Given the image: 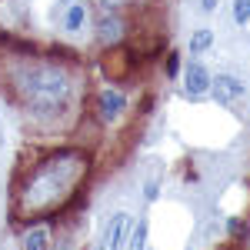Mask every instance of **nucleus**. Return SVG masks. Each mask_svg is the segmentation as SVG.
Returning a JSON list of instances; mask_svg holds the SVG:
<instances>
[{"instance_id":"nucleus-1","label":"nucleus","mask_w":250,"mask_h":250,"mask_svg":"<svg viewBox=\"0 0 250 250\" xmlns=\"http://www.w3.org/2000/svg\"><path fill=\"white\" fill-rule=\"evenodd\" d=\"M23 94L34 114H57L70 100V80L57 67H34L23 77Z\"/></svg>"},{"instance_id":"nucleus-2","label":"nucleus","mask_w":250,"mask_h":250,"mask_svg":"<svg viewBox=\"0 0 250 250\" xmlns=\"http://www.w3.org/2000/svg\"><path fill=\"white\" fill-rule=\"evenodd\" d=\"M77 170H83V164L77 167V154H60L54 157L43 170L34 177V184L27 187V207H47L54 197H57L74 177H77Z\"/></svg>"},{"instance_id":"nucleus-3","label":"nucleus","mask_w":250,"mask_h":250,"mask_svg":"<svg viewBox=\"0 0 250 250\" xmlns=\"http://www.w3.org/2000/svg\"><path fill=\"white\" fill-rule=\"evenodd\" d=\"M124 237H127V213H114L104 237H100V244H97V250H117Z\"/></svg>"},{"instance_id":"nucleus-4","label":"nucleus","mask_w":250,"mask_h":250,"mask_svg":"<svg viewBox=\"0 0 250 250\" xmlns=\"http://www.w3.org/2000/svg\"><path fill=\"white\" fill-rule=\"evenodd\" d=\"M210 94H213L217 104H233L237 97L244 94V83L233 80V77H213L210 80Z\"/></svg>"},{"instance_id":"nucleus-5","label":"nucleus","mask_w":250,"mask_h":250,"mask_svg":"<svg viewBox=\"0 0 250 250\" xmlns=\"http://www.w3.org/2000/svg\"><path fill=\"white\" fill-rule=\"evenodd\" d=\"M184 87H187V94H193V97L210 90V74H207V67L197 63V60H190V63H187V74H184Z\"/></svg>"},{"instance_id":"nucleus-6","label":"nucleus","mask_w":250,"mask_h":250,"mask_svg":"<svg viewBox=\"0 0 250 250\" xmlns=\"http://www.w3.org/2000/svg\"><path fill=\"white\" fill-rule=\"evenodd\" d=\"M124 94H117V90H104L100 94V117L104 120H117L120 117V110H124Z\"/></svg>"},{"instance_id":"nucleus-7","label":"nucleus","mask_w":250,"mask_h":250,"mask_svg":"<svg viewBox=\"0 0 250 250\" xmlns=\"http://www.w3.org/2000/svg\"><path fill=\"white\" fill-rule=\"evenodd\" d=\"M120 34H124L120 17H114V14H104V17L97 20V37L104 40V43H114V40H120Z\"/></svg>"},{"instance_id":"nucleus-8","label":"nucleus","mask_w":250,"mask_h":250,"mask_svg":"<svg viewBox=\"0 0 250 250\" xmlns=\"http://www.w3.org/2000/svg\"><path fill=\"white\" fill-rule=\"evenodd\" d=\"M23 250H47V230L43 227H34L23 240Z\"/></svg>"},{"instance_id":"nucleus-9","label":"nucleus","mask_w":250,"mask_h":250,"mask_svg":"<svg viewBox=\"0 0 250 250\" xmlns=\"http://www.w3.org/2000/svg\"><path fill=\"white\" fill-rule=\"evenodd\" d=\"M87 20V10H83V3H74L70 10H67V17H63V23H67V30H80V23Z\"/></svg>"},{"instance_id":"nucleus-10","label":"nucleus","mask_w":250,"mask_h":250,"mask_svg":"<svg viewBox=\"0 0 250 250\" xmlns=\"http://www.w3.org/2000/svg\"><path fill=\"white\" fill-rule=\"evenodd\" d=\"M210 43H213V30H197L190 37V54H204Z\"/></svg>"},{"instance_id":"nucleus-11","label":"nucleus","mask_w":250,"mask_h":250,"mask_svg":"<svg viewBox=\"0 0 250 250\" xmlns=\"http://www.w3.org/2000/svg\"><path fill=\"white\" fill-rule=\"evenodd\" d=\"M127 247H130V250H144V247H147V220H140V224L134 227L130 240H127Z\"/></svg>"},{"instance_id":"nucleus-12","label":"nucleus","mask_w":250,"mask_h":250,"mask_svg":"<svg viewBox=\"0 0 250 250\" xmlns=\"http://www.w3.org/2000/svg\"><path fill=\"white\" fill-rule=\"evenodd\" d=\"M233 20L237 23H247L250 20V0H233Z\"/></svg>"},{"instance_id":"nucleus-13","label":"nucleus","mask_w":250,"mask_h":250,"mask_svg":"<svg viewBox=\"0 0 250 250\" xmlns=\"http://www.w3.org/2000/svg\"><path fill=\"white\" fill-rule=\"evenodd\" d=\"M177 67H180V57L170 54V57H167V77H177Z\"/></svg>"},{"instance_id":"nucleus-14","label":"nucleus","mask_w":250,"mask_h":250,"mask_svg":"<svg viewBox=\"0 0 250 250\" xmlns=\"http://www.w3.org/2000/svg\"><path fill=\"white\" fill-rule=\"evenodd\" d=\"M230 233H244V220H230Z\"/></svg>"},{"instance_id":"nucleus-15","label":"nucleus","mask_w":250,"mask_h":250,"mask_svg":"<svg viewBox=\"0 0 250 250\" xmlns=\"http://www.w3.org/2000/svg\"><path fill=\"white\" fill-rule=\"evenodd\" d=\"M204 3V10H217V0H200Z\"/></svg>"},{"instance_id":"nucleus-16","label":"nucleus","mask_w":250,"mask_h":250,"mask_svg":"<svg viewBox=\"0 0 250 250\" xmlns=\"http://www.w3.org/2000/svg\"><path fill=\"white\" fill-rule=\"evenodd\" d=\"M107 3H120V0H107Z\"/></svg>"}]
</instances>
